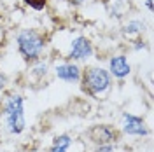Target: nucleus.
<instances>
[{"mask_svg": "<svg viewBox=\"0 0 154 152\" xmlns=\"http://www.w3.org/2000/svg\"><path fill=\"white\" fill-rule=\"evenodd\" d=\"M81 87L82 91L89 96H98L103 95L105 91L110 89L112 86V77L110 74L98 67H88L84 72H81Z\"/></svg>", "mask_w": 154, "mask_h": 152, "instance_id": "f257e3e1", "label": "nucleus"}, {"mask_svg": "<svg viewBox=\"0 0 154 152\" xmlns=\"http://www.w3.org/2000/svg\"><path fill=\"white\" fill-rule=\"evenodd\" d=\"M19 54L30 63H35L40 59L44 49H46V38L37 30H21L16 37Z\"/></svg>", "mask_w": 154, "mask_h": 152, "instance_id": "f03ea898", "label": "nucleus"}, {"mask_svg": "<svg viewBox=\"0 0 154 152\" xmlns=\"http://www.w3.org/2000/svg\"><path fill=\"white\" fill-rule=\"evenodd\" d=\"M4 119L9 133L19 135L25 129V110H23V96L11 95L4 102Z\"/></svg>", "mask_w": 154, "mask_h": 152, "instance_id": "7ed1b4c3", "label": "nucleus"}, {"mask_svg": "<svg viewBox=\"0 0 154 152\" xmlns=\"http://www.w3.org/2000/svg\"><path fill=\"white\" fill-rule=\"evenodd\" d=\"M86 136L96 145H103V143L116 142L119 138V133H117V129H114L109 124H96L86 131Z\"/></svg>", "mask_w": 154, "mask_h": 152, "instance_id": "20e7f679", "label": "nucleus"}, {"mask_svg": "<svg viewBox=\"0 0 154 152\" xmlns=\"http://www.w3.org/2000/svg\"><path fill=\"white\" fill-rule=\"evenodd\" d=\"M123 133L133 135V136H145V135H149V129L142 117L125 112L123 114Z\"/></svg>", "mask_w": 154, "mask_h": 152, "instance_id": "39448f33", "label": "nucleus"}, {"mask_svg": "<svg viewBox=\"0 0 154 152\" xmlns=\"http://www.w3.org/2000/svg\"><path fill=\"white\" fill-rule=\"evenodd\" d=\"M68 56L72 59H77V61H86L89 56H93V44H91V40L88 37H84V35L74 38Z\"/></svg>", "mask_w": 154, "mask_h": 152, "instance_id": "423d86ee", "label": "nucleus"}, {"mask_svg": "<svg viewBox=\"0 0 154 152\" xmlns=\"http://www.w3.org/2000/svg\"><path fill=\"white\" fill-rule=\"evenodd\" d=\"M56 77L65 82H79L81 81V68L75 63H61L54 68Z\"/></svg>", "mask_w": 154, "mask_h": 152, "instance_id": "0eeeda50", "label": "nucleus"}, {"mask_svg": "<svg viewBox=\"0 0 154 152\" xmlns=\"http://www.w3.org/2000/svg\"><path fill=\"white\" fill-rule=\"evenodd\" d=\"M109 70H110V74H112L116 79H125V77L130 75L131 67H130L126 56L117 54V56L110 58V61H109Z\"/></svg>", "mask_w": 154, "mask_h": 152, "instance_id": "6e6552de", "label": "nucleus"}, {"mask_svg": "<svg viewBox=\"0 0 154 152\" xmlns=\"http://www.w3.org/2000/svg\"><path fill=\"white\" fill-rule=\"evenodd\" d=\"M70 145H72V136L70 135H60V136L54 138L53 147H51L49 152H67Z\"/></svg>", "mask_w": 154, "mask_h": 152, "instance_id": "1a4fd4ad", "label": "nucleus"}, {"mask_svg": "<svg viewBox=\"0 0 154 152\" xmlns=\"http://www.w3.org/2000/svg\"><path fill=\"white\" fill-rule=\"evenodd\" d=\"M144 30V23L138 21V19H133V21H128L123 28V33L126 37H133V35H138L140 32Z\"/></svg>", "mask_w": 154, "mask_h": 152, "instance_id": "9d476101", "label": "nucleus"}, {"mask_svg": "<svg viewBox=\"0 0 154 152\" xmlns=\"http://www.w3.org/2000/svg\"><path fill=\"white\" fill-rule=\"evenodd\" d=\"M35 63H37V65L33 67L32 74H33V75H37L38 79H40V77H44L46 74H48V65H46L44 61H40V59H38V61H35Z\"/></svg>", "mask_w": 154, "mask_h": 152, "instance_id": "9b49d317", "label": "nucleus"}, {"mask_svg": "<svg viewBox=\"0 0 154 152\" xmlns=\"http://www.w3.org/2000/svg\"><path fill=\"white\" fill-rule=\"evenodd\" d=\"M25 2H26V5H30L35 11H42L46 7V4H48V0H25Z\"/></svg>", "mask_w": 154, "mask_h": 152, "instance_id": "f8f14e48", "label": "nucleus"}, {"mask_svg": "<svg viewBox=\"0 0 154 152\" xmlns=\"http://www.w3.org/2000/svg\"><path fill=\"white\" fill-rule=\"evenodd\" d=\"M95 152H114L112 143H103V145H98Z\"/></svg>", "mask_w": 154, "mask_h": 152, "instance_id": "ddd939ff", "label": "nucleus"}, {"mask_svg": "<svg viewBox=\"0 0 154 152\" xmlns=\"http://www.w3.org/2000/svg\"><path fill=\"white\" fill-rule=\"evenodd\" d=\"M5 84H7V77L4 75V74H0V89H4Z\"/></svg>", "mask_w": 154, "mask_h": 152, "instance_id": "4468645a", "label": "nucleus"}, {"mask_svg": "<svg viewBox=\"0 0 154 152\" xmlns=\"http://www.w3.org/2000/svg\"><path fill=\"white\" fill-rule=\"evenodd\" d=\"M145 5H147V9L151 11L152 9V0H145Z\"/></svg>", "mask_w": 154, "mask_h": 152, "instance_id": "2eb2a0df", "label": "nucleus"}, {"mask_svg": "<svg viewBox=\"0 0 154 152\" xmlns=\"http://www.w3.org/2000/svg\"><path fill=\"white\" fill-rule=\"evenodd\" d=\"M70 2H72V4H75V5H79V4H84L86 0H70Z\"/></svg>", "mask_w": 154, "mask_h": 152, "instance_id": "dca6fc26", "label": "nucleus"}]
</instances>
